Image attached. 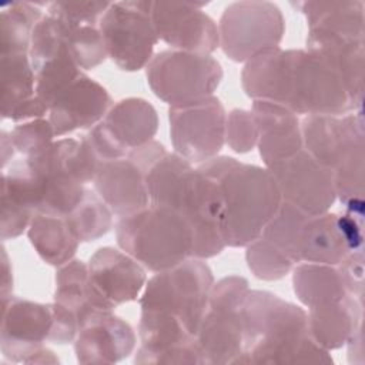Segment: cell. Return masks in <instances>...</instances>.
<instances>
[{"label":"cell","mask_w":365,"mask_h":365,"mask_svg":"<svg viewBox=\"0 0 365 365\" xmlns=\"http://www.w3.org/2000/svg\"><path fill=\"white\" fill-rule=\"evenodd\" d=\"M127 157L144 173L150 204L175 210L191 225L192 258L218 255L225 248V204L218 182L155 140L131 150Z\"/></svg>","instance_id":"6da1fadb"},{"label":"cell","mask_w":365,"mask_h":365,"mask_svg":"<svg viewBox=\"0 0 365 365\" xmlns=\"http://www.w3.org/2000/svg\"><path fill=\"white\" fill-rule=\"evenodd\" d=\"M244 93L252 100L278 103L297 115H344L356 110L342 81L305 48L274 47L241 71Z\"/></svg>","instance_id":"7a4b0ae2"},{"label":"cell","mask_w":365,"mask_h":365,"mask_svg":"<svg viewBox=\"0 0 365 365\" xmlns=\"http://www.w3.org/2000/svg\"><path fill=\"white\" fill-rule=\"evenodd\" d=\"M244 348L235 365L332 364L308 331L307 311L269 291L250 289L242 305Z\"/></svg>","instance_id":"3957f363"},{"label":"cell","mask_w":365,"mask_h":365,"mask_svg":"<svg viewBox=\"0 0 365 365\" xmlns=\"http://www.w3.org/2000/svg\"><path fill=\"white\" fill-rule=\"evenodd\" d=\"M222 192L225 247L242 248L257 240L277 212L282 197L271 171L228 155H217L198 165Z\"/></svg>","instance_id":"277c9868"},{"label":"cell","mask_w":365,"mask_h":365,"mask_svg":"<svg viewBox=\"0 0 365 365\" xmlns=\"http://www.w3.org/2000/svg\"><path fill=\"white\" fill-rule=\"evenodd\" d=\"M114 228L120 250L148 271L160 272L192 257V228L180 212L168 207L150 204L118 217Z\"/></svg>","instance_id":"5b68a950"},{"label":"cell","mask_w":365,"mask_h":365,"mask_svg":"<svg viewBox=\"0 0 365 365\" xmlns=\"http://www.w3.org/2000/svg\"><path fill=\"white\" fill-rule=\"evenodd\" d=\"M215 279L201 258H188L178 265L154 272L138 298L141 311H154L178 318L195 336L207 309Z\"/></svg>","instance_id":"8992f818"},{"label":"cell","mask_w":365,"mask_h":365,"mask_svg":"<svg viewBox=\"0 0 365 365\" xmlns=\"http://www.w3.org/2000/svg\"><path fill=\"white\" fill-rule=\"evenodd\" d=\"M248 291V281L240 275L214 282L195 334L204 364H237L244 348L242 305Z\"/></svg>","instance_id":"52a82bcc"},{"label":"cell","mask_w":365,"mask_h":365,"mask_svg":"<svg viewBox=\"0 0 365 365\" xmlns=\"http://www.w3.org/2000/svg\"><path fill=\"white\" fill-rule=\"evenodd\" d=\"M224 71L211 54L163 50L145 67L147 83L157 98L171 106L214 96Z\"/></svg>","instance_id":"ba28073f"},{"label":"cell","mask_w":365,"mask_h":365,"mask_svg":"<svg viewBox=\"0 0 365 365\" xmlns=\"http://www.w3.org/2000/svg\"><path fill=\"white\" fill-rule=\"evenodd\" d=\"M220 47L235 63L279 47L285 34V19L272 1L244 0L228 4L218 23Z\"/></svg>","instance_id":"9c48e42d"},{"label":"cell","mask_w":365,"mask_h":365,"mask_svg":"<svg viewBox=\"0 0 365 365\" xmlns=\"http://www.w3.org/2000/svg\"><path fill=\"white\" fill-rule=\"evenodd\" d=\"M151 3L114 1L98 21L107 56L123 71L145 68L154 56L158 36L151 20Z\"/></svg>","instance_id":"30bf717a"},{"label":"cell","mask_w":365,"mask_h":365,"mask_svg":"<svg viewBox=\"0 0 365 365\" xmlns=\"http://www.w3.org/2000/svg\"><path fill=\"white\" fill-rule=\"evenodd\" d=\"M53 327L50 304L10 295L1 299L0 351L14 364H58L44 342Z\"/></svg>","instance_id":"8fae6325"},{"label":"cell","mask_w":365,"mask_h":365,"mask_svg":"<svg viewBox=\"0 0 365 365\" xmlns=\"http://www.w3.org/2000/svg\"><path fill=\"white\" fill-rule=\"evenodd\" d=\"M158 114L154 106L140 97H128L111 106L106 117L84 135L100 163L118 160L154 140Z\"/></svg>","instance_id":"7c38bea8"},{"label":"cell","mask_w":365,"mask_h":365,"mask_svg":"<svg viewBox=\"0 0 365 365\" xmlns=\"http://www.w3.org/2000/svg\"><path fill=\"white\" fill-rule=\"evenodd\" d=\"M225 108L215 96L171 106L168 121L174 153L198 165L217 157L225 144Z\"/></svg>","instance_id":"4fadbf2b"},{"label":"cell","mask_w":365,"mask_h":365,"mask_svg":"<svg viewBox=\"0 0 365 365\" xmlns=\"http://www.w3.org/2000/svg\"><path fill=\"white\" fill-rule=\"evenodd\" d=\"M267 168L277 181L282 201L307 214H324L336 201L334 173L304 148Z\"/></svg>","instance_id":"5bb4252c"},{"label":"cell","mask_w":365,"mask_h":365,"mask_svg":"<svg viewBox=\"0 0 365 365\" xmlns=\"http://www.w3.org/2000/svg\"><path fill=\"white\" fill-rule=\"evenodd\" d=\"M87 267L90 302L97 309L114 311L121 304L135 301L147 282L145 268L114 247H100Z\"/></svg>","instance_id":"9a60e30c"},{"label":"cell","mask_w":365,"mask_h":365,"mask_svg":"<svg viewBox=\"0 0 365 365\" xmlns=\"http://www.w3.org/2000/svg\"><path fill=\"white\" fill-rule=\"evenodd\" d=\"M195 1H153L151 20L158 36L173 50L211 54L220 47L218 26Z\"/></svg>","instance_id":"2e32d148"},{"label":"cell","mask_w":365,"mask_h":365,"mask_svg":"<svg viewBox=\"0 0 365 365\" xmlns=\"http://www.w3.org/2000/svg\"><path fill=\"white\" fill-rule=\"evenodd\" d=\"M135 345V332L125 319L94 308L80 321L74 352L80 364H115L128 358Z\"/></svg>","instance_id":"e0dca14e"},{"label":"cell","mask_w":365,"mask_h":365,"mask_svg":"<svg viewBox=\"0 0 365 365\" xmlns=\"http://www.w3.org/2000/svg\"><path fill=\"white\" fill-rule=\"evenodd\" d=\"M113 106L110 93L84 73L74 80L51 104L48 120L56 137L76 130H90L98 124Z\"/></svg>","instance_id":"ac0fdd59"},{"label":"cell","mask_w":365,"mask_h":365,"mask_svg":"<svg viewBox=\"0 0 365 365\" xmlns=\"http://www.w3.org/2000/svg\"><path fill=\"white\" fill-rule=\"evenodd\" d=\"M305 50L319 58L342 81L356 110H362L365 40L308 30Z\"/></svg>","instance_id":"d6986e66"},{"label":"cell","mask_w":365,"mask_h":365,"mask_svg":"<svg viewBox=\"0 0 365 365\" xmlns=\"http://www.w3.org/2000/svg\"><path fill=\"white\" fill-rule=\"evenodd\" d=\"M258 125V151L265 167L292 157L302 150L299 117L287 107L254 100L251 108Z\"/></svg>","instance_id":"ffe728a7"},{"label":"cell","mask_w":365,"mask_h":365,"mask_svg":"<svg viewBox=\"0 0 365 365\" xmlns=\"http://www.w3.org/2000/svg\"><path fill=\"white\" fill-rule=\"evenodd\" d=\"M93 185L115 217H124L150 205L144 173L128 157L101 163Z\"/></svg>","instance_id":"44dd1931"},{"label":"cell","mask_w":365,"mask_h":365,"mask_svg":"<svg viewBox=\"0 0 365 365\" xmlns=\"http://www.w3.org/2000/svg\"><path fill=\"white\" fill-rule=\"evenodd\" d=\"M299 121L304 150L331 171L338 165L352 135L364 128L362 110L339 117L311 114Z\"/></svg>","instance_id":"7402d4cb"},{"label":"cell","mask_w":365,"mask_h":365,"mask_svg":"<svg viewBox=\"0 0 365 365\" xmlns=\"http://www.w3.org/2000/svg\"><path fill=\"white\" fill-rule=\"evenodd\" d=\"M41 194L24 161L13 164L1 174V240L20 237L38 212Z\"/></svg>","instance_id":"603a6c76"},{"label":"cell","mask_w":365,"mask_h":365,"mask_svg":"<svg viewBox=\"0 0 365 365\" xmlns=\"http://www.w3.org/2000/svg\"><path fill=\"white\" fill-rule=\"evenodd\" d=\"M307 315L312 339L327 351L338 349L362 327V301L348 295L335 302L311 307Z\"/></svg>","instance_id":"cb8c5ba5"},{"label":"cell","mask_w":365,"mask_h":365,"mask_svg":"<svg viewBox=\"0 0 365 365\" xmlns=\"http://www.w3.org/2000/svg\"><path fill=\"white\" fill-rule=\"evenodd\" d=\"M351 252L338 214L308 215L299 238V262L338 265Z\"/></svg>","instance_id":"d4e9b609"},{"label":"cell","mask_w":365,"mask_h":365,"mask_svg":"<svg viewBox=\"0 0 365 365\" xmlns=\"http://www.w3.org/2000/svg\"><path fill=\"white\" fill-rule=\"evenodd\" d=\"M297 6L307 19L308 30L365 40L364 1H301Z\"/></svg>","instance_id":"484cf974"},{"label":"cell","mask_w":365,"mask_h":365,"mask_svg":"<svg viewBox=\"0 0 365 365\" xmlns=\"http://www.w3.org/2000/svg\"><path fill=\"white\" fill-rule=\"evenodd\" d=\"M27 237L37 255L46 264L57 268L71 261L80 245L64 217L43 212H37L31 218Z\"/></svg>","instance_id":"4316f807"},{"label":"cell","mask_w":365,"mask_h":365,"mask_svg":"<svg viewBox=\"0 0 365 365\" xmlns=\"http://www.w3.org/2000/svg\"><path fill=\"white\" fill-rule=\"evenodd\" d=\"M292 287L299 302L308 308L335 302L349 295L336 265L297 264L292 268Z\"/></svg>","instance_id":"83f0119b"},{"label":"cell","mask_w":365,"mask_h":365,"mask_svg":"<svg viewBox=\"0 0 365 365\" xmlns=\"http://www.w3.org/2000/svg\"><path fill=\"white\" fill-rule=\"evenodd\" d=\"M1 118L13 114L36 97V73L29 54L0 56Z\"/></svg>","instance_id":"f1b7e54d"},{"label":"cell","mask_w":365,"mask_h":365,"mask_svg":"<svg viewBox=\"0 0 365 365\" xmlns=\"http://www.w3.org/2000/svg\"><path fill=\"white\" fill-rule=\"evenodd\" d=\"M31 1H10L0 6V56L29 54L31 34L43 17Z\"/></svg>","instance_id":"f546056e"},{"label":"cell","mask_w":365,"mask_h":365,"mask_svg":"<svg viewBox=\"0 0 365 365\" xmlns=\"http://www.w3.org/2000/svg\"><path fill=\"white\" fill-rule=\"evenodd\" d=\"M334 182L336 200L346 205L352 201L364 200L365 173V130H358L349 140L344 155L335 167Z\"/></svg>","instance_id":"4dcf8cb0"},{"label":"cell","mask_w":365,"mask_h":365,"mask_svg":"<svg viewBox=\"0 0 365 365\" xmlns=\"http://www.w3.org/2000/svg\"><path fill=\"white\" fill-rule=\"evenodd\" d=\"M53 301L78 317V327L83 317L96 307L90 302L88 267L81 259H71L57 268Z\"/></svg>","instance_id":"1f68e13d"},{"label":"cell","mask_w":365,"mask_h":365,"mask_svg":"<svg viewBox=\"0 0 365 365\" xmlns=\"http://www.w3.org/2000/svg\"><path fill=\"white\" fill-rule=\"evenodd\" d=\"M64 218L80 242L96 241L106 235L114 225L113 211L90 188L86 190L80 204Z\"/></svg>","instance_id":"d6a6232c"},{"label":"cell","mask_w":365,"mask_h":365,"mask_svg":"<svg viewBox=\"0 0 365 365\" xmlns=\"http://www.w3.org/2000/svg\"><path fill=\"white\" fill-rule=\"evenodd\" d=\"M308 215L295 205L281 201L277 212L264 227L259 237L269 241L295 264H299V238Z\"/></svg>","instance_id":"836d02e7"},{"label":"cell","mask_w":365,"mask_h":365,"mask_svg":"<svg viewBox=\"0 0 365 365\" xmlns=\"http://www.w3.org/2000/svg\"><path fill=\"white\" fill-rule=\"evenodd\" d=\"M36 96L50 108L54 100L83 73L67 50L34 68Z\"/></svg>","instance_id":"e575fe53"},{"label":"cell","mask_w":365,"mask_h":365,"mask_svg":"<svg viewBox=\"0 0 365 365\" xmlns=\"http://www.w3.org/2000/svg\"><path fill=\"white\" fill-rule=\"evenodd\" d=\"M245 259L255 278L262 281H277L284 278L297 265L289 257L262 237L250 242Z\"/></svg>","instance_id":"d590c367"},{"label":"cell","mask_w":365,"mask_h":365,"mask_svg":"<svg viewBox=\"0 0 365 365\" xmlns=\"http://www.w3.org/2000/svg\"><path fill=\"white\" fill-rule=\"evenodd\" d=\"M66 24L67 50L81 70H91L108 58L98 26Z\"/></svg>","instance_id":"8d00e7d4"},{"label":"cell","mask_w":365,"mask_h":365,"mask_svg":"<svg viewBox=\"0 0 365 365\" xmlns=\"http://www.w3.org/2000/svg\"><path fill=\"white\" fill-rule=\"evenodd\" d=\"M56 133L48 118H36L17 123L10 131L9 138L16 153L29 157L54 141Z\"/></svg>","instance_id":"74e56055"},{"label":"cell","mask_w":365,"mask_h":365,"mask_svg":"<svg viewBox=\"0 0 365 365\" xmlns=\"http://www.w3.org/2000/svg\"><path fill=\"white\" fill-rule=\"evenodd\" d=\"M225 143L238 154L250 153L258 143V125L251 110L234 108L225 120Z\"/></svg>","instance_id":"f35d334b"},{"label":"cell","mask_w":365,"mask_h":365,"mask_svg":"<svg viewBox=\"0 0 365 365\" xmlns=\"http://www.w3.org/2000/svg\"><path fill=\"white\" fill-rule=\"evenodd\" d=\"M111 1H53L47 13L73 26H98Z\"/></svg>","instance_id":"ab89813d"},{"label":"cell","mask_w":365,"mask_h":365,"mask_svg":"<svg viewBox=\"0 0 365 365\" xmlns=\"http://www.w3.org/2000/svg\"><path fill=\"white\" fill-rule=\"evenodd\" d=\"M346 292L351 297L364 299V250L351 251L336 265Z\"/></svg>","instance_id":"60d3db41"},{"label":"cell","mask_w":365,"mask_h":365,"mask_svg":"<svg viewBox=\"0 0 365 365\" xmlns=\"http://www.w3.org/2000/svg\"><path fill=\"white\" fill-rule=\"evenodd\" d=\"M50 307L53 315V327L48 342L60 345L74 342L78 332V317L73 311L56 304L54 301L50 302Z\"/></svg>","instance_id":"b9f144b4"},{"label":"cell","mask_w":365,"mask_h":365,"mask_svg":"<svg viewBox=\"0 0 365 365\" xmlns=\"http://www.w3.org/2000/svg\"><path fill=\"white\" fill-rule=\"evenodd\" d=\"M13 292V269L4 245H1V279H0V295L1 299L7 298Z\"/></svg>","instance_id":"7bdbcfd3"},{"label":"cell","mask_w":365,"mask_h":365,"mask_svg":"<svg viewBox=\"0 0 365 365\" xmlns=\"http://www.w3.org/2000/svg\"><path fill=\"white\" fill-rule=\"evenodd\" d=\"M348 345V359L349 362L364 364V344H362V327H359L352 336L345 344Z\"/></svg>","instance_id":"ee69618b"},{"label":"cell","mask_w":365,"mask_h":365,"mask_svg":"<svg viewBox=\"0 0 365 365\" xmlns=\"http://www.w3.org/2000/svg\"><path fill=\"white\" fill-rule=\"evenodd\" d=\"M16 150L9 138V133L7 131H1V158H3V170L7 165L9 160L13 158Z\"/></svg>","instance_id":"f6af8a7d"}]
</instances>
